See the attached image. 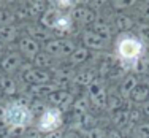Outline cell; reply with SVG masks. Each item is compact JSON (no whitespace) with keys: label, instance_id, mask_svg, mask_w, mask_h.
Segmentation results:
<instances>
[{"label":"cell","instance_id":"obj_7","mask_svg":"<svg viewBox=\"0 0 149 138\" xmlns=\"http://www.w3.org/2000/svg\"><path fill=\"white\" fill-rule=\"evenodd\" d=\"M21 79L29 86H38V84H46L52 81V75L51 70H40V68H33L24 72L21 75Z\"/></svg>","mask_w":149,"mask_h":138},{"label":"cell","instance_id":"obj_3","mask_svg":"<svg viewBox=\"0 0 149 138\" xmlns=\"http://www.w3.org/2000/svg\"><path fill=\"white\" fill-rule=\"evenodd\" d=\"M63 124V111L57 107H49L38 116L37 124H35V130L41 135H48L51 132L60 130Z\"/></svg>","mask_w":149,"mask_h":138},{"label":"cell","instance_id":"obj_45","mask_svg":"<svg viewBox=\"0 0 149 138\" xmlns=\"http://www.w3.org/2000/svg\"><path fill=\"white\" fill-rule=\"evenodd\" d=\"M3 116H5V107L0 105V121H3Z\"/></svg>","mask_w":149,"mask_h":138},{"label":"cell","instance_id":"obj_21","mask_svg":"<svg viewBox=\"0 0 149 138\" xmlns=\"http://www.w3.org/2000/svg\"><path fill=\"white\" fill-rule=\"evenodd\" d=\"M19 30L17 27L13 24V26H5V27H0V41L5 45H11L15 43L16 40H19Z\"/></svg>","mask_w":149,"mask_h":138},{"label":"cell","instance_id":"obj_32","mask_svg":"<svg viewBox=\"0 0 149 138\" xmlns=\"http://www.w3.org/2000/svg\"><path fill=\"white\" fill-rule=\"evenodd\" d=\"M16 21L15 15H13L11 10H6L2 8L0 10V27H5V26H13V22Z\"/></svg>","mask_w":149,"mask_h":138},{"label":"cell","instance_id":"obj_28","mask_svg":"<svg viewBox=\"0 0 149 138\" xmlns=\"http://www.w3.org/2000/svg\"><path fill=\"white\" fill-rule=\"evenodd\" d=\"M72 109H73V113H78V114H86V113H89L91 102L87 98V95H79V97L74 98Z\"/></svg>","mask_w":149,"mask_h":138},{"label":"cell","instance_id":"obj_27","mask_svg":"<svg viewBox=\"0 0 149 138\" xmlns=\"http://www.w3.org/2000/svg\"><path fill=\"white\" fill-rule=\"evenodd\" d=\"M32 65H33V68L51 70V67H52V57H49L46 52L40 51V52H38V54L33 57V61H32Z\"/></svg>","mask_w":149,"mask_h":138},{"label":"cell","instance_id":"obj_31","mask_svg":"<svg viewBox=\"0 0 149 138\" xmlns=\"http://www.w3.org/2000/svg\"><path fill=\"white\" fill-rule=\"evenodd\" d=\"M74 49H76V43H74L73 40H70V38H63L62 45H60V56L59 57L68 59L70 56L74 52Z\"/></svg>","mask_w":149,"mask_h":138},{"label":"cell","instance_id":"obj_49","mask_svg":"<svg viewBox=\"0 0 149 138\" xmlns=\"http://www.w3.org/2000/svg\"><path fill=\"white\" fill-rule=\"evenodd\" d=\"M0 72H2V67H0Z\"/></svg>","mask_w":149,"mask_h":138},{"label":"cell","instance_id":"obj_44","mask_svg":"<svg viewBox=\"0 0 149 138\" xmlns=\"http://www.w3.org/2000/svg\"><path fill=\"white\" fill-rule=\"evenodd\" d=\"M5 54H6V45L0 41V57H3Z\"/></svg>","mask_w":149,"mask_h":138},{"label":"cell","instance_id":"obj_11","mask_svg":"<svg viewBox=\"0 0 149 138\" xmlns=\"http://www.w3.org/2000/svg\"><path fill=\"white\" fill-rule=\"evenodd\" d=\"M138 84H140V78L136 75H133V73H127L124 76V79L119 83V95L124 100H130V95L136 89Z\"/></svg>","mask_w":149,"mask_h":138},{"label":"cell","instance_id":"obj_37","mask_svg":"<svg viewBox=\"0 0 149 138\" xmlns=\"http://www.w3.org/2000/svg\"><path fill=\"white\" fill-rule=\"evenodd\" d=\"M92 127H97V118L94 114H91V113L83 114V129L89 130Z\"/></svg>","mask_w":149,"mask_h":138},{"label":"cell","instance_id":"obj_50","mask_svg":"<svg viewBox=\"0 0 149 138\" xmlns=\"http://www.w3.org/2000/svg\"><path fill=\"white\" fill-rule=\"evenodd\" d=\"M2 138H3V137H2Z\"/></svg>","mask_w":149,"mask_h":138},{"label":"cell","instance_id":"obj_39","mask_svg":"<svg viewBox=\"0 0 149 138\" xmlns=\"http://www.w3.org/2000/svg\"><path fill=\"white\" fill-rule=\"evenodd\" d=\"M140 6V15L143 19H149V2H144V3H141V5H138Z\"/></svg>","mask_w":149,"mask_h":138},{"label":"cell","instance_id":"obj_9","mask_svg":"<svg viewBox=\"0 0 149 138\" xmlns=\"http://www.w3.org/2000/svg\"><path fill=\"white\" fill-rule=\"evenodd\" d=\"M24 63L22 56L19 52H6L2 59H0V67H2V72H5L6 75L11 76L13 73L19 72L21 65Z\"/></svg>","mask_w":149,"mask_h":138},{"label":"cell","instance_id":"obj_17","mask_svg":"<svg viewBox=\"0 0 149 138\" xmlns=\"http://www.w3.org/2000/svg\"><path fill=\"white\" fill-rule=\"evenodd\" d=\"M91 30L95 32L100 38H103L106 43H109L113 38V29H111V24L108 21H103V19H97L94 24L91 26Z\"/></svg>","mask_w":149,"mask_h":138},{"label":"cell","instance_id":"obj_26","mask_svg":"<svg viewBox=\"0 0 149 138\" xmlns=\"http://www.w3.org/2000/svg\"><path fill=\"white\" fill-rule=\"evenodd\" d=\"M130 70H132V73L136 75V76L138 75H146V73L149 72V54H148V51L144 52L132 67H130Z\"/></svg>","mask_w":149,"mask_h":138},{"label":"cell","instance_id":"obj_8","mask_svg":"<svg viewBox=\"0 0 149 138\" xmlns=\"http://www.w3.org/2000/svg\"><path fill=\"white\" fill-rule=\"evenodd\" d=\"M81 40H83V46H86L89 51H97V52H103L108 48V43L100 38L95 32H92L91 29H84L81 32Z\"/></svg>","mask_w":149,"mask_h":138},{"label":"cell","instance_id":"obj_10","mask_svg":"<svg viewBox=\"0 0 149 138\" xmlns=\"http://www.w3.org/2000/svg\"><path fill=\"white\" fill-rule=\"evenodd\" d=\"M49 107H57L63 111L65 108L72 107L74 102V95L70 91H57L54 94H51L48 98H46Z\"/></svg>","mask_w":149,"mask_h":138},{"label":"cell","instance_id":"obj_4","mask_svg":"<svg viewBox=\"0 0 149 138\" xmlns=\"http://www.w3.org/2000/svg\"><path fill=\"white\" fill-rule=\"evenodd\" d=\"M87 98H89L91 105H94L95 108L105 109L106 98H108V91H106V86L102 79L97 78V79L87 87Z\"/></svg>","mask_w":149,"mask_h":138},{"label":"cell","instance_id":"obj_25","mask_svg":"<svg viewBox=\"0 0 149 138\" xmlns=\"http://www.w3.org/2000/svg\"><path fill=\"white\" fill-rule=\"evenodd\" d=\"M124 103H125V100H124L119 94H108L105 109L108 113H116V111H119V109L124 108Z\"/></svg>","mask_w":149,"mask_h":138},{"label":"cell","instance_id":"obj_6","mask_svg":"<svg viewBox=\"0 0 149 138\" xmlns=\"http://www.w3.org/2000/svg\"><path fill=\"white\" fill-rule=\"evenodd\" d=\"M17 51H19L21 56H24L26 59H29L32 62L35 56L41 51V45L38 41H35L33 38H30L29 35L22 33L19 37V40H17Z\"/></svg>","mask_w":149,"mask_h":138},{"label":"cell","instance_id":"obj_14","mask_svg":"<svg viewBox=\"0 0 149 138\" xmlns=\"http://www.w3.org/2000/svg\"><path fill=\"white\" fill-rule=\"evenodd\" d=\"M60 15H62V11H59L56 6H52L51 3H49L48 10H46L40 17L41 27H45V29H48V30H54V26H56V22H57V19L60 17Z\"/></svg>","mask_w":149,"mask_h":138},{"label":"cell","instance_id":"obj_29","mask_svg":"<svg viewBox=\"0 0 149 138\" xmlns=\"http://www.w3.org/2000/svg\"><path fill=\"white\" fill-rule=\"evenodd\" d=\"M73 17L70 16V13H62L60 15V17L57 19V22H56V26H54V30L56 32H70L72 30V27H73Z\"/></svg>","mask_w":149,"mask_h":138},{"label":"cell","instance_id":"obj_35","mask_svg":"<svg viewBox=\"0 0 149 138\" xmlns=\"http://www.w3.org/2000/svg\"><path fill=\"white\" fill-rule=\"evenodd\" d=\"M86 138H108V132L103 127L97 125V127H92V129L86 130Z\"/></svg>","mask_w":149,"mask_h":138},{"label":"cell","instance_id":"obj_12","mask_svg":"<svg viewBox=\"0 0 149 138\" xmlns=\"http://www.w3.org/2000/svg\"><path fill=\"white\" fill-rule=\"evenodd\" d=\"M57 91H63V89L56 81H51V83H46V84H38V86H29L30 95H33L37 98H48L51 94H54Z\"/></svg>","mask_w":149,"mask_h":138},{"label":"cell","instance_id":"obj_40","mask_svg":"<svg viewBox=\"0 0 149 138\" xmlns=\"http://www.w3.org/2000/svg\"><path fill=\"white\" fill-rule=\"evenodd\" d=\"M108 138H125V137L122 135V132H119L116 129H111V130H108Z\"/></svg>","mask_w":149,"mask_h":138},{"label":"cell","instance_id":"obj_48","mask_svg":"<svg viewBox=\"0 0 149 138\" xmlns=\"http://www.w3.org/2000/svg\"><path fill=\"white\" fill-rule=\"evenodd\" d=\"M2 137H3V135H2V132H0V138H2Z\"/></svg>","mask_w":149,"mask_h":138},{"label":"cell","instance_id":"obj_38","mask_svg":"<svg viewBox=\"0 0 149 138\" xmlns=\"http://www.w3.org/2000/svg\"><path fill=\"white\" fill-rule=\"evenodd\" d=\"M46 108H48V105H46L45 102H40V100H35L33 103H32V108H30V109H32V113H33V116H35V113H37L38 116H40V114H41V113L45 111Z\"/></svg>","mask_w":149,"mask_h":138},{"label":"cell","instance_id":"obj_33","mask_svg":"<svg viewBox=\"0 0 149 138\" xmlns=\"http://www.w3.org/2000/svg\"><path fill=\"white\" fill-rule=\"evenodd\" d=\"M135 27H136V33L135 35L143 43L149 41V22H138V24H135Z\"/></svg>","mask_w":149,"mask_h":138},{"label":"cell","instance_id":"obj_1","mask_svg":"<svg viewBox=\"0 0 149 138\" xmlns=\"http://www.w3.org/2000/svg\"><path fill=\"white\" fill-rule=\"evenodd\" d=\"M114 54L120 62L122 68L127 65V70L133 65L141 56L146 52V45L140 40L135 33H119L118 38L114 40Z\"/></svg>","mask_w":149,"mask_h":138},{"label":"cell","instance_id":"obj_46","mask_svg":"<svg viewBox=\"0 0 149 138\" xmlns=\"http://www.w3.org/2000/svg\"><path fill=\"white\" fill-rule=\"evenodd\" d=\"M3 138H24V137H16V135H8V137H3Z\"/></svg>","mask_w":149,"mask_h":138},{"label":"cell","instance_id":"obj_13","mask_svg":"<svg viewBox=\"0 0 149 138\" xmlns=\"http://www.w3.org/2000/svg\"><path fill=\"white\" fill-rule=\"evenodd\" d=\"M26 35H29L30 38H33V40L38 41V43L41 41V45L54 38L52 33H51V30L45 29V27H41V26H33V24H30V26L26 27Z\"/></svg>","mask_w":149,"mask_h":138},{"label":"cell","instance_id":"obj_23","mask_svg":"<svg viewBox=\"0 0 149 138\" xmlns=\"http://www.w3.org/2000/svg\"><path fill=\"white\" fill-rule=\"evenodd\" d=\"M130 100H132V103H138V105H143L144 102H148L149 100V86L140 83L136 86V89L132 92Z\"/></svg>","mask_w":149,"mask_h":138},{"label":"cell","instance_id":"obj_43","mask_svg":"<svg viewBox=\"0 0 149 138\" xmlns=\"http://www.w3.org/2000/svg\"><path fill=\"white\" fill-rule=\"evenodd\" d=\"M63 138H81L78 135V132H73V130H70V132L63 133Z\"/></svg>","mask_w":149,"mask_h":138},{"label":"cell","instance_id":"obj_41","mask_svg":"<svg viewBox=\"0 0 149 138\" xmlns=\"http://www.w3.org/2000/svg\"><path fill=\"white\" fill-rule=\"evenodd\" d=\"M41 138H63V132L62 130H56V132H51L48 135H43Z\"/></svg>","mask_w":149,"mask_h":138},{"label":"cell","instance_id":"obj_22","mask_svg":"<svg viewBox=\"0 0 149 138\" xmlns=\"http://www.w3.org/2000/svg\"><path fill=\"white\" fill-rule=\"evenodd\" d=\"M0 87H2L3 95H16L17 94V81L10 75H0Z\"/></svg>","mask_w":149,"mask_h":138},{"label":"cell","instance_id":"obj_2","mask_svg":"<svg viewBox=\"0 0 149 138\" xmlns=\"http://www.w3.org/2000/svg\"><path fill=\"white\" fill-rule=\"evenodd\" d=\"M3 122L8 129L26 130L33 122V113L27 103H22L21 100H15L11 103L5 105Z\"/></svg>","mask_w":149,"mask_h":138},{"label":"cell","instance_id":"obj_36","mask_svg":"<svg viewBox=\"0 0 149 138\" xmlns=\"http://www.w3.org/2000/svg\"><path fill=\"white\" fill-rule=\"evenodd\" d=\"M141 119H143V113H141V109H136V108H132V109H130V118H129L130 129H133L135 125H138V124L143 122Z\"/></svg>","mask_w":149,"mask_h":138},{"label":"cell","instance_id":"obj_15","mask_svg":"<svg viewBox=\"0 0 149 138\" xmlns=\"http://www.w3.org/2000/svg\"><path fill=\"white\" fill-rule=\"evenodd\" d=\"M129 118H130V109L122 108V109H119V111L113 113L111 122H113V125L116 127V130H119V132H120V130H125V129H129L130 132H132ZM129 135H130V133H129Z\"/></svg>","mask_w":149,"mask_h":138},{"label":"cell","instance_id":"obj_34","mask_svg":"<svg viewBox=\"0 0 149 138\" xmlns=\"http://www.w3.org/2000/svg\"><path fill=\"white\" fill-rule=\"evenodd\" d=\"M138 5L136 0H114L111 3V8L116 10V11H120V10H129V8H135Z\"/></svg>","mask_w":149,"mask_h":138},{"label":"cell","instance_id":"obj_42","mask_svg":"<svg viewBox=\"0 0 149 138\" xmlns=\"http://www.w3.org/2000/svg\"><path fill=\"white\" fill-rule=\"evenodd\" d=\"M141 113H143V116L149 118V100H148V102H144V103L141 105Z\"/></svg>","mask_w":149,"mask_h":138},{"label":"cell","instance_id":"obj_30","mask_svg":"<svg viewBox=\"0 0 149 138\" xmlns=\"http://www.w3.org/2000/svg\"><path fill=\"white\" fill-rule=\"evenodd\" d=\"M130 138H149V121H143L135 125L130 132Z\"/></svg>","mask_w":149,"mask_h":138},{"label":"cell","instance_id":"obj_5","mask_svg":"<svg viewBox=\"0 0 149 138\" xmlns=\"http://www.w3.org/2000/svg\"><path fill=\"white\" fill-rule=\"evenodd\" d=\"M70 16L73 17V22H78V24H83V26H92L95 21L98 19V13L91 10L87 5H78L70 11Z\"/></svg>","mask_w":149,"mask_h":138},{"label":"cell","instance_id":"obj_24","mask_svg":"<svg viewBox=\"0 0 149 138\" xmlns=\"http://www.w3.org/2000/svg\"><path fill=\"white\" fill-rule=\"evenodd\" d=\"M60 45H62V38H52V40L46 41L41 45V51L46 52L49 57H59L60 56Z\"/></svg>","mask_w":149,"mask_h":138},{"label":"cell","instance_id":"obj_47","mask_svg":"<svg viewBox=\"0 0 149 138\" xmlns=\"http://www.w3.org/2000/svg\"><path fill=\"white\" fill-rule=\"evenodd\" d=\"M3 97V92H2V87H0V98Z\"/></svg>","mask_w":149,"mask_h":138},{"label":"cell","instance_id":"obj_16","mask_svg":"<svg viewBox=\"0 0 149 138\" xmlns=\"http://www.w3.org/2000/svg\"><path fill=\"white\" fill-rule=\"evenodd\" d=\"M95 79H97V73H95L94 68H83L79 72H76L73 84L81 86V87H89Z\"/></svg>","mask_w":149,"mask_h":138},{"label":"cell","instance_id":"obj_20","mask_svg":"<svg viewBox=\"0 0 149 138\" xmlns=\"http://www.w3.org/2000/svg\"><path fill=\"white\" fill-rule=\"evenodd\" d=\"M49 3L43 2V0H30L26 2V8H27V15L29 17H41V15L48 10Z\"/></svg>","mask_w":149,"mask_h":138},{"label":"cell","instance_id":"obj_19","mask_svg":"<svg viewBox=\"0 0 149 138\" xmlns=\"http://www.w3.org/2000/svg\"><path fill=\"white\" fill-rule=\"evenodd\" d=\"M135 24H136V21H135L130 15L119 13V15L114 16V27L120 32V33H127L130 29L135 27Z\"/></svg>","mask_w":149,"mask_h":138},{"label":"cell","instance_id":"obj_18","mask_svg":"<svg viewBox=\"0 0 149 138\" xmlns=\"http://www.w3.org/2000/svg\"><path fill=\"white\" fill-rule=\"evenodd\" d=\"M89 57H91V51L86 48V46L79 45V46H76L74 52L67 59V61H68L70 67H76V65H83L84 62H87Z\"/></svg>","mask_w":149,"mask_h":138}]
</instances>
